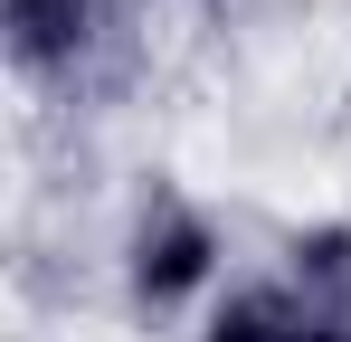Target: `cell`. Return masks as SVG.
I'll list each match as a JSON object with an SVG mask.
<instances>
[{"label":"cell","instance_id":"4","mask_svg":"<svg viewBox=\"0 0 351 342\" xmlns=\"http://www.w3.org/2000/svg\"><path fill=\"white\" fill-rule=\"evenodd\" d=\"M199 342H313V323H304L285 276H247L199 314Z\"/></svg>","mask_w":351,"mask_h":342},{"label":"cell","instance_id":"2","mask_svg":"<svg viewBox=\"0 0 351 342\" xmlns=\"http://www.w3.org/2000/svg\"><path fill=\"white\" fill-rule=\"evenodd\" d=\"M0 48L29 86H76L105 48V0H0Z\"/></svg>","mask_w":351,"mask_h":342},{"label":"cell","instance_id":"1","mask_svg":"<svg viewBox=\"0 0 351 342\" xmlns=\"http://www.w3.org/2000/svg\"><path fill=\"white\" fill-rule=\"evenodd\" d=\"M219 276H228V238L209 219V200H190L180 181H152L123 219V304L143 323H180L228 295Z\"/></svg>","mask_w":351,"mask_h":342},{"label":"cell","instance_id":"3","mask_svg":"<svg viewBox=\"0 0 351 342\" xmlns=\"http://www.w3.org/2000/svg\"><path fill=\"white\" fill-rule=\"evenodd\" d=\"M276 276L313 304V314H342L351 323V219H313V228H285L276 247Z\"/></svg>","mask_w":351,"mask_h":342}]
</instances>
